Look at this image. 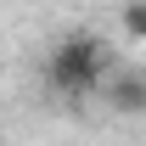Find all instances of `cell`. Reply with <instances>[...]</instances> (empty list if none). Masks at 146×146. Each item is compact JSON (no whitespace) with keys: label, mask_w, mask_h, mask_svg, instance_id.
Segmentation results:
<instances>
[{"label":"cell","mask_w":146,"mask_h":146,"mask_svg":"<svg viewBox=\"0 0 146 146\" xmlns=\"http://www.w3.org/2000/svg\"><path fill=\"white\" fill-rule=\"evenodd\" d=\"M45 73H51V84H56L62 96L107 90V45H101L96 34H68V39H56Z\"/></svg>","instance_id":"6da1fadb"},{"label":"cell","mask_w":146,"mask_h":146,"mask_svg":"<svg viewBox=\"0 0 146 146\" xmlns=\"http://www.w3.org/2000/svg\"><path fill=\"white\" fill-rule=\"evenodd\" d=\"M101 96L112 112H146V73H112Z\"/></svg>","instance_id":"7a4b0ae2"},{"label":"cell","mask_w":146,"mask_h":146,"mask_svg":"<svg viewBox=\"0 0 146 146\" xmlns=\"http://www.w3.org/2000/svg\"><path fill=\"white\" fill-rule=\"evenodd\" d=\"M124 34L129 39H146V0H129L124 6Z\"/></svg>","instance_id":"3957f363"}]
</instances>
